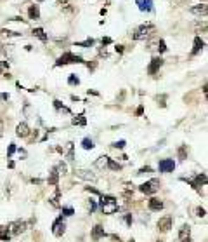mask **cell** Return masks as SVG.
I'll return each mask as SVG.
<instances>
[{"label":"cell","mask_w":208,"mask_h":242,"mask_svg":"<svg viewBox=\"0 0 208 242\" xmlns=\"http://www.w3.org/2000/svg\"><path fill=\"white\" fill-rule=\"evenodd\" d=\"M99 207H101L102 214H115V213H118V202L116 199L113 197V195H101V204H99Z\"/></svg>","instance_id":"1"},{"label":"cell","mask_w":208,"mask_h":242,"mask_svg":"<svg viewBox=\"0 0 208 242\" xmlns=\"http://www.w3.org/2000/svg\"><path fill=\"white\" fill-rule=\"evenodd\" d=\"M73 63H76V65H83L85 61H83V58H82V56H76V54H73V52H64L61 58H57V61H56V66L73 65Z\"/></svg>","instance_id":"2"},{"label":"cell","mask_w":208,"mask_h":242,"mask_svg":"<svg viewBox=\"0 0 208 242\" xmlns=\"http://www.w3.org/2000/svg\"><path fill=\"white\" fill-rule=\"evenodd\" d=\"M155 32V25L153 23H144V25H140L133 30V35L132 38L133 40H144V38L149 37V33Z\"/></svg>","instance_id":"3"},{"label":"cell","mask_w":208,"mask_h":242,"mask_svg":"<svg viewBox=\"0 0 208 242\" xmlns=\"http://www.w3.org/2000/svg\"><path fill=\"white\" fill-rule=\"evenodd\" d=\"M139 190L146 195H153L156 194L158 190H160V179H149V181H146L139 186Z\"/></svg>","instance_id":"4"},{"label":"cell","mask_w":208,"mask_h":242,"mask_svg":"<svg viewBox=\"0 0 208 242\" xmlns=\"http://www.w3.org/2000/svg\"><path fill=\"white\" fill-rule=\"evenodd\" d=\"M66 232V223H64V216L61 214L57 218V220L52 223V235H56V237H61Z\"/></svg>","instance_id":"5"},{"label":"cell","mask_w":208,"mask_h":242,"mask_svg":"<svg viewBox=\"0 0 208 242\" xmlns=\"http://www.w3.org/2000/svg\"><path fill=\"white\" fill-rule=\"evenodd\" d=\"M184 181H187V183L191 185L194 190H199V186H205L206 185V174L205 172H201V174H198L194 179H186V178H182Z\"/></svg>","instance_id":"6"},{"label":"cell","mask_w":208,"mask_h":242,"mask_svg":"<svg viewBox=\"0 0 208 242\" xmlns=\"http://www.w3.org/2000/svg\"><path fill=\"white\" fill-rule=\"evenodd\" d=\"M173 169H175L173 159H161L160 164H158V171L160 172H173Z\"/></svg>","instance_id":"7"},{"label":"cell","mask_w":208,"mask_h":242,"mask_svg":"<svg viewBox=\"0 0 208 242\" xmlns=\"http://www.w3.org/2000/svg\"><path fill=\"white\" fill-rule=\"evenodd\" d=\"M172 223H173V218H172L170 214H166V216H163V218L158 220V228H160L161 232H168L172 228Z\"/></svg>","instance_id":"8"},{"label":"cell","mask_w":208,"mask_h":242,"mask_svg":"<svg viewBox=\"0 0 208 242\" xmlns=\"http://www.w3.org/2000/svg\"><path fill=\"white\" fill-rule=\"evenodd\" d=\"M161 66H163V59L161 58H153L151 59V65L148 66V73H149V75H155Z\"/></svg>","instance_id":"9"},{"label":"cell","mask_w":208,"mask_h":242,"mask_svg":"<svg viewBox=\"0 0 208 242\" xmlns=\"http://www.w3.org/2000/svg\"><path fill=\"white\" fill-rule=\"evenodd\" d=\"M11 232L14 233V235H19V233H23V232L26 230V223L24 221H14V223H11Z\"/></svg>","instance_id":"10"},{"label":"cell","mask_w":208,"mask_h":242,"mask_svg":"<svg viewBox=\"0 0 208 242\" xmlns=\"http://www.w3.org/2000/svg\"><path fill=\"white\" fill-rule=\"evenodd\" d=\"M139 11L142 12H151L153 11V0H135Z\"/></svg>","instance_id":"11"},{"label":"cell","mask_w":208,"mask_h":242,"mask_svg":"<svg viewBox=\"0 0 208 242\" xmlns=\"http://www.w3.org/2000/svg\"><path fill=\"white\" fill-rule=\"evenodd\" d=\"M30 133H31V131H30V127H28L26 122H21V124L16 127V134L19 136V138H28Z\"/></svg>","instance_id":"12"},{"label":"cell","mask_w":208,"mask_h":242,"mask_svg":"<svg viewBox=\"0 0 208 242\" xmlns=\"http://www.w3.org/2000/svg\"><path fill=\"white\" fill-rule=\"evenodd\" d=\"M148 207H149V211H155V213H158V211L163 209V202H161L160 199L153 197V199H149V202H148Z\"/></svg>","instance_id":"13"},{"label":"cell","mask_w":208,"mask_h":242,"mask_svg":"<svg viewBox=\"0 0 208 242\" xmlns=\"http://www.w3.org/2000/svg\"><path fill=\"white\" fill-rule=\"evenodd\" d=\"M189 11L192 12V14H198V16H206V12H208V7H206V4H198V6H194V7H191Z\"/></svg>","instance_id":"14"},{"label":"cell","mask_w":208,"mask_h":242,"mask_svg":"<svg viewBox=\"0 0 208 242\" xmlns=\"http://www.w3.org/2000/svg\"><path fill=\"white\" fill-rule=\"evenodd\" d=\"M102 237H106L104 228H102L101 225H96L94 228H92V239H94V240H99V239H102Z\"/></svg>","instance_id":"15"},{"label":"cell","mask_w":208,"mask_h":242,"mask_svg":"<svg viewBox=\"0 0 208 242\" xmlns=\"http://www.w3.org/2000/svg\"><path fill=\"white\" fill-rule=\"evenodd\" d=\"M47 183L52 185V186H57V183H59V172H57V169H56V167H52V171H50V174H49V178H47Z\"/></svg>","instance_id":"16"},{"label":"cell","mask_w":208,"mask_h":242,"mask_svg":"<svg viewBox=\"0 0 208 242\" xmlns=\"http://www.w3.org/2000/svg\"><path fill=\"white\" fill-rule=\"evenodd\" d=\"M203 47H205V40H203L201 37H196V38H194V45H192L191 54H192V56H196V54L199 52V51H201Z\"/></svg>","instance_id":"17"},{"label":"cell","mask_w":208,"mask_h":242,"mask_svg":"<svg viewBox=\"0 0 208 242\" xmlns=\"http://www.w3.org/2000/svg\"><path fill=\"white\" fill-rule=\"evenodd\" d=\"M33 35H35L37 38H40L42 42H47L49 40V35L43 32V28H35V30H33Z\"/></svg>","instance_id":"18"},{"label":"cell","mask_w":208,"mask_h":242,"mask_svg":"<svg viewBox=\"0 0 208 242\" xmlns=\"http://www.w3.org/2000/svg\"><path fill=\"white\" fill-rule=\"evenodd\" d=\"M76 176L82 178V179H87V181H94V179H96V176H94L90 171H78Z\"/></svg>","instance_id":"19"},{"label":"cell","mask_w":208,"mask_h":242,"mask_svg":"<svg viewBox=\"0 0 208 242\" xmlns=\"http://www.w3.org/2000/svg\"><path fill=\"white\" fill-rule=\"evenodd\" d=\"M28 16H30V19H38V17H40V9H38V6L30 7V9H28Z\"/></svg>","instance_id":"20"},{"label":"cell","mask_w":208,"mask_h":242,"mask_svg":"<svg viewBox=\"0 0 208 242\" xmlns=\"http://www.w3.org/2000/svg\"><path fill=\"white\" fill-rule=\"evenodd\" d=\"M187 237H191V226L189 225H184L181 228V232H179V239H187Z\"/></svg>","instance_id":"21"},{"label":"cell","mask_w":208,"mask_h":242,"mask_svg":"<svg viewBox=\"0 0 208 242\" xmlns=\"http://www.w3.org/2000/svg\"><path fill=\"white\" fill-rule=\"evenodd\" d=\"M11 239V232H9V226H0V240H9Z\"/></svg>","instance_id":"22"},{"label":"cell","mask_w":208,"mask_h":242,"mask_svg":"<svg viewBox=\"0 0 208 242\" xmlns=\"http://www.w3.org/2000/svg\"><path fill=\"white\" fill-rule=\"evenodd\" d=\"M106 167H108V169H111V171H120V169H122V164H118V162L113 160V159H108Z\"/></svg>","instance_id":"23"},{"label":"cell","mask_w":208,"mask_h":242,"mask_svg":"<svg viewBox=\"0 0 208 242\" xmlns=\"http://www.w3.org/2000/svg\"><path fill=\"white\" fill-rule=\"evenodd\" d=\"M73 146H75V145L69 141L68 148H66V159H68V160H75V152H73Z\"/></svg>","instance_id":"24"},{"label":"cell","mask_w":208,"mask_h":242,"mask_svg":"<svg viewBox=\"0 0 208 242\" xmlns=\"http://www.w3.org/2000/svg\"><path fill=\"white\" fill-rule=\"evenodd\" d=\"M82 148H83V150H92V148H94V141H92L90 138H83V140H82Z\"/></svg>","instance_id":"25"},{"label":"cell","mask_w":208,"mask_h":242,"mask_svg":"<svg viewBox=\"0 0 208 242\" xmlns=\"http://www.w3.org/2000/svg\"><path fill=\"white\" fill-rule=\"evenodd\" d=\"M54 108H56V110H59V112L71 113V112H69V108H68V106H64V105H63L61 101H59V99H56V101H54Z\"/></svg>","instance_id":"26"},{"label":"cell","mask_w":208,"mask_h":242,"mask_svg":"<svg viewBox=\"0 0 208 242\" xmlns=\"http://www.w3.org/2000/svg\"><path fill=\"white\" fill-rule=\"evenodd\" d=\"M75 125H85L87 124V120H85V117H83V113H80L78 117H73V120H71Z\"/></svg>","instance_id":"27"},{"label":"cell","mask_w":208,"mask_h":242,"mask_svg":"<svg viewBox=\"0 0 208 242\" xmlns=\"http://www.w3.org/2000/svg\"><path fill=\"white\" fill-rule=\"evenodd\" d=\"M94 44H96L94 38H87V40H83V42H76V45H78V47H92Z\"/></svg>","instance_id":"28"},{"label":"cell","mask_w":208,"mask_h":242,"mask_svg":"<svg viewBox=\"0 0 208 242\" xmlns=\"http://www.w3.org/2000/svg\"><path fill=\"white\" fill-rule=\"evenodd\" d=\"M59 194H61V192H59V188H56V192H54V195L52 197H50V204L54 206V207H59Z\"/></svg>","instance_id":"29"},{"label":"cell","mask_w":208,"mask_h":242,"mask_svg":"<svg viewBox=\"0 0 208 242\" xmlns=\"http://www.w3.org/2000/svg\"><path fill=\"white\" fill-rule=\"evenodd\" d=\"M56 169H57L59 174H68V166H66L64 162H59L57 166H56Z\"/></svg>","instance_id":"30"},{"label":"cell","mask_w":208,"mask_h":242,"mask_svg":"<svg viewBox=\"0 0 208 242\" xmlns=\"http://www.w3.org/2000/svg\"><path fill=\"white\" fill-rule=\"evenodd\" d=\"M68 84L69 86H78V84H80V79H78L75 73H71V75L68 77Z\"/></svg>","instance_id":"31"},{"label":"cell","mask_w":208,"mask_h":242,"mask_svg":"<svg viewBox=\"0 0 208 242\" xmlns=\"http://www.w3.org/2000/svg\"><path fill=\"white\" fill-rule=\"evenodd\" d=\"M108 159H109V157H99V159H97L96 160V167H106V164H108Z\"/></svg>","instance_id":"32"},{"label":"cell","mask_w":208,"mask_h":242,"mask_svg":"<svg viewBox=\"0 0 208 242\" xmlns=\"http://www.w3.org/2000/svg\"><path fill=\"white\" fill-rule=\"evenodd\" d=\"M187 157V146L182 145L181 148H179V159H186Z\"/></svg>","instance_id":"33"},{"label":"cell","mask_w":208,"mask_h":242,"mask_svg":"<svg viewBox=\"0 0 208 242\" xmlns=\"http://www.w3.org/2000/svg\"><path fill=\"white\" fill-rule=\"evenodd\" d=\"M158 51H160V52H166V44H165V40H163V38H160V40H158Z\"/></svg>","instance_id":"34"},{"label":"cell","mask_w":208,"mask_h":242,"mask_svg":"<svg viewBox=\"0 0 208 242\" xmlns=\"http://www.w3.org/2000/svg\"><path fill=\"white\" fill-rule=\"evenodd\" d=\"M73 214H75L73 207H63V216H73Z\"/></svg>","instance_id":"35"},{"label":"cell","mask_w":208,"mask_h":242,"mask_svg":"<svg viewBox=\"0 0 208 242\" xmlns=\"http://www.w3.org/2000/svg\"><path fill=\"white\" fill-rule=\"evenodd\" d=\"M125 145H127V143H125V140H120V141H115V143H113V146H115V148H123Z\"/></svg>","instance_id":"36"},{"label":"cell","mask_w":208,"mask_h":242,"mask_svg":"<svg viewBox=\"0 0 208 242\" xmlns=\"http://www.w3.org/2000/svg\"><path fill=\"white\" fill-rule=\"evenodd\" d=\"M205 214H206L205 207H198V209H196V216H199V218H205Z\"/></svg>","instance_id":"37"},{"label":"cell","mask_w":208,"mask_h":242,"mask_svg":"<svg viewBox=\"0 0 208 242\" xmlns=\"http://www.w3.org/2000/svg\"><path fill=\"white\" fill-rule=\"evenodd\" d=\"M146 172H153V169H151L149 166H146V167H142V169H139L137 174H146Z\"/></svg>","instance_id":"38"},{"label":"cell","mask_w":208,"mask_h":242,"mask_svg":"<svg viewBox=\"0 0 208 242\" xmlns=\"http://www.w3.org/2000/svg\"><path fill=\"white\" fill-rule=\"evenodd\" d=\"M96 207H97V206H96V200L90 199V200H89V209H90V213H92V211H96Z\"/></svg>","instance_id":"39"},{"label":"cell","mask_w":208,"mask_h":242,"mask_svg":"<svg viewBox=\"0 0 208 242\" xmlns=\"http://www.w3.org/2000/svg\"><path fill=\"white\" fill-rule=\"evenodd\" d=\"M14 152H16V145L12 143V145L9 146V152H7V157H12V153H14Z\"/></svg>","instance_id":"40"},{"label":"cell","mask_w":208,"mask_h":242,"mask_svg":"<svg viewBox=\"0 0 208 242\" xmlns=\"http://www.w3.org/2000/svg\"><path fill=\"white\" fill-rule=\"evenodd\" d=\"M7 68H9V63H7V61H0V71L7 70Z\"/></svg>","instance_id":"41"},{"label":"cell","mask_w":208,"mask_h":242,"mask_svg":"<svg viewBox=\"0 0 208 242\" xmlns=\"http://www.w3.org/2000/svg\"><path fill=\"white\" fill-rule=\"evenodd\" d=\"M125 221H127V225H128V226L132 225V214H127V216H125Z\"/></svg>","instance_id":"42"},{"label":"cell","mask_w":208,"mask_h":242,"mask_svg":"<svg viewBox=\"0 0 208 242\" xmlns=\"http://www.w3.org/2000/svg\"><path fill=\"white\" fill-rule=\"evenodd\" d=\"M111 42H113V40H111V38H109V37L102 38V45H108V44H111Z\"/></svg>","instance_id":"43"},{"label":"cell","mask_w":208,"mask_h":242,"mask_svg":"<svg viewBox=\"0 0 208 242\" xmlns=\"http://www.w3.org/2000/svg\"><path fill=\"white\" fill-rule=\"evenodd\" d=\"M115 51L122 54V52H123V45H115Z\"/></svg>","instance_id":"44"},{"label":"cell","mask_w":208,"mask_h":242,"mask_svg":"<svg viewBox=\"0 0 208 242\" xmlns=\"http://www.w3.org/2000/svg\"><path fill=\"white\" fill-rule=\"evenodd\" d=\"M142 112H144V108H142V106H139V108H137V112H135V113H137V115H142Z\"/></svg>","instance_id":"45"},{"label":"cell","mask_w":208,"mask_h":242,"mask_svg":"<svg viewBox=\"0 0 208 242\" xmlns=\"http://www.w3.org/2000/svg\"><path fill=\"white\" fill-rule=\"evenodd\" d=\"M31 183H35V185H40V183H42V179H35V178H33V179H31Z\"/></svg>","instance_id":"46"},{"label":"cell","mask_w":208,"mask_h":242,"mask_svg":"<svg viewBox=\"0 0 208 242\" xmlns=\"http://www.w3.org/2000/svg\"><path fill=\"white\" fill-rule=\"evenodd\" d=\"M181 242H192V240H191V237H187V239H182Z\"/></svg>","instance_id":"47"},{"label":"cell","mask_w":208,"mask_h":242,"mask_svg":"<svg viewBox=\"0 0 208 242\" xmlns=\"http://www.w3.org/2000/svg\"><path fill=\"white\" fill-rule=\"evenodd\" d=\"M0 131H2V122H0Z\"/></svg>","instance_id":"48"},{"label":"cell","mask_w":208,"mask_h":242,"mask_svg":"<svg viewBox=\"0 0 208 242\" xmlns=\"http://www.w3.org/2000/svg\"><path fill=\"white\" fill-rule=\"evenodd\" d=\"M37 2H43V0H37Z\"/></svg>","instance_id":"49"},{"label":"cell","mask_w":208,"mask_h":242,"mask_svg":"<svg viewBox=\"0 0 208 242\" xmlns=\"http://www.w3.org/2000/svg\"><path fill=\"white\" fill-rule=\"evenodd\" d=\"M158 242H163V240H158Z\"/></svg>","instance_id":"50"}]
</instances>
